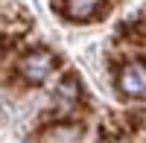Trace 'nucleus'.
Returning a JSON list of instances; mask_svg holds the SVG:
<instances>
[{"label": "nucleus", "mask_w": 146, "mask_h": 143, "mask_svg": "<svg viewBox=\"0 0 146 143\" xmlns=\"http://www.w3.org/2000/svg\"><path fill=\"white\" fill-rule=\"evenodd\" d=\"M62 97H70V99H79V82H73V79H64L62 82Z\"/></svg>", "instance_id": "obj_5"}, {"label": "nucleus", "mask_w": 146, "mask_h": 143, "mask_svg": "<svg viewBox=\"0 0 146 143\" xmlns=\"http://www.w3.org/2000/svg\"><path fill=\"white\" fill-rule=\"evenodd\" d=\"M18 70H21V76L27 79L29 85H41V82L50 76V70H53V56L47 50H35V53L23 56L18 62Z\"/></svg>", "instance_id": "obj_1"}, {"label": "nucleus", "mask_w": 146, "mask_h": 143, "mask_svg": "<svg viewBox=\"0 0 146 143\" xmlns=\"http://www.w3.org/2000/svg\"><path fill=\"white\" fill-rule=\"evenodd\" d=\"M50 137H53V140H76V137H79V128H76V126H58V128L50 132Z\"/></svg>", "instance_id": "obj_4"}, {"label": "nucleus", "mask_w": 146, "mask_h": 143, "mask_svg": "<svg viewBox=\"0 0 146 143\" xmlns=\"http://www.w3.org/2000/svg\"><path fill=\"white\" fill-rule=\"evenodd\" d=\"M120 91H123L126 97L146 99V64H140V62L129 64L123 73H120Z\"/></svg>", "instance_id": "obj_2"}, {"label": "nucleus", "mask_w": 146, "mask_h": 143, "mask_svg": "<svg viewBox=\"0 0 146 143\" xmlns=\"http://www.w3.org/2000/svg\"><path fill=\"white\" fill-rule=\"evenodd\" d=\"M105 3V0H64V15L70 21H88L94 18L96 12H100V6Z\"/></svg>", "instance_id": "obj_3"}]
</instances>
